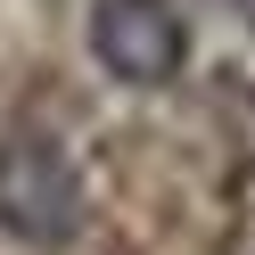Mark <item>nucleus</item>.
I'll return each instance as SVG.
<instances>
[{
  "mask_svg": "<svg viewBox=\"0 0 255 255\" xmlns=\"http://www.w3.org/2000/svg\"><path fill=\"white\" fill-rule=\"evenodd\" d=\"M74 231H83V173H74L66 140L41 124L0 132V239L58 255L74 247Z\"/></svg>",
  "mask_w": 255,
  "mask_h": 255,
  "instance_id": "1",
  "label": "nucleus"
},
{
  "mask_svg": "<svg viewBox=\"0 0 255 255\" xmlns=\"http://www.w3.org/2000/svg\"><path fill=\"white\" fill-rule=\"evenodd\" d=\"M91 58L116 83L156 91L189 66V25L173 0H91Z\"/></svg>",
  "mask_w": 255,
  "mask_h": 255,
  "instance_id": "2",
  "label": "nucleus"
},
{
  "mask_svg": "<svg viewBox=\"0 0 255 255\" xmlns=\"http://www.w3.org/2000/svg\"><path fill=\"white\" fill-rule=\"evenodd\" d=\"M231 8H239V17H247V25H255V0H231Z\"/></svg>",
  "mask_w": 255,
  "mask_h": 255,
  "instance_id": "3",
  "label": "nucleus"
}]
</instances>
